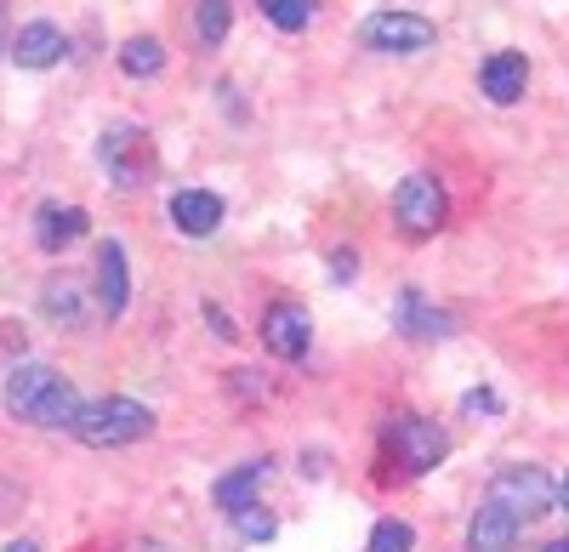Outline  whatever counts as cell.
I'll return each mask as SVG.
<instances>
[{"label": "cell", "instance_id": "44dd1931", "mask_svg": "<svg viewBox=\"0 0 569 552\" xmlns=\"http://www.w3.org/2000/svg\"><path fill=\"white\" fill-rule=\"evenodd\" d=\"M410 524H399V519H388V524H376L370 530V552H410Z\"/></svg>", "mask_w": 569, "mask_h": 552}, {"label": "cell", "instance_id": "7a4b0ae2", "mask_svg": "<svg viewBox=\"0 0 569 552\" xmlns=\"http://www.w3.org/2000/svg\"><path fill=\"white\" fill-rule=\"evenodd\" d=\"M149 433H154V410L137 399H91L74 416V439L91 450H120V444L149 439Z\"/></svg>", "mask_w": 569, "mask_h": 552}, {"label": "cell", "instance_id": "6da1fadb", "mask_svg": "<svg viewBox=\"0 0 569 552\" xmlns=\"http://www.w3.org/2000/svg\"><path fill=\"white\" fill-rule=\"evenodd\" d=\"M0 399H7V410L29 428H74V416H80V393L52 371V364H18Z\"/></svg>", "mask_w": 569, "mask_h": 552}, {"label": "cell", "instance_id": "3957f363", "mask_svg": "<svg viewBox=\"0 0 569 552\" xmlns=\"http://www.w3.org/2000/svg\"><path fill=\"white\" fill-rule=\"evenodd\" d=\"M98 160H103V171L120 182V189H149L154 171H160V149H154V137L142 126H109L98 137Z\"/></svg>", "mask_w": 569, "mask_h": 552}, {"label": "cell", "instance_id": "30bf717a", "mask_svg": "<svg viewBox=\"0 0 569 552\" xmlns=\"http://www.w3.org/2000/svg\"><path fill=\"white\" fill-rule=\"evenodd\" d=\"M58 58H69V40L58 23H23L12 34V63L18 69H52Z\"/></svg>", "mask_w": 569, "mask_h": 552}, {"label": "cell", "instance_id": "d4e9b609", "mask_svg": "<svg viewBox=\"0 0 569 552\" xmlns=\"http://www.w3.org/2000/svg\"><path fill=\"white\" fill-rule=\"evenodd\" d=\"M126 552H166V546H154V541H131Z\"/></svg>", "mask_w": 569, "mask_h": 552}, {"label": "cell", "instance_id": "d6986e66", "mask_svg": "<svg viewBox=\"0 0 569 552\" xmlns=\"http://www.w3.org/2000/svg\"><path fill=\"white\" fill-rule=\"evenodd\" d=\"M46 313H52V319H69V325H80V285H69V280H52V285H46Z\"/></svg>", "mask_w": 569, "mask_h": 552}, {"label": "cell", "instance_id": "ba28073f", "mask_svg": "<svg viewBox=\"0 0 569 552\" xmlns=\"http://www.w3.org/2000/svg\"><path fill=\"white\" fill-rule=\"evenodd\" d=\"M262 342H268L273 359L297 364V359L313 348V319H308L297 302H273V308L262 313Z\"/></svg>", "mask_w": 569, "mask_h": 552}, {"label": "cell", "instance_id": "8992f818", "mask_svg": "<svg viewBox=\"0 0 569 552\" xmlns=\"http://www.w3.org/2000/svg\"><path fill=\"white\" fill-rule=\"evenodd\" d=\"M388 450H393V462H399L405 473H433L445 455H450V439L427 422V416H399V422L388 428Z\"/></svg>", "mask_w": 569, "mask_h": 552}, {"label": "cell", "instance_id": "603a6c76", "mask_svg": "<svg viewBox=\"0 0 569 552\" xmlns=\"http://www.w3.org/2000/svg\"><path fill=\"white\" fill-rule=\"evenodd\" d=\"M206 319L217 325V337H222V342H233V337H240V331H233V319H228V313H222L217 302H206Z\"/></svg>", "mask_w": 569, "mask_h": 552}, {"label": "cell", "instance_id": "9c48e42d", "mask_svg": "<svg viewBox=\"0 0 569 552\" xmlns=\"http://www.w3.org/2000/svg\"><path fill=\"white\" fill-rule=\"evenodd\" d=\"M393 325H399L405 337H416V342H439V337H450L456 319H450L445 308H433L416 285H405V291H399V302H393Z\"/></svg>", "mask_w": 569, "mask_h": 552}, {"label": "cell", "instance_id": "2e32d148", "mask_svg": "<svg viewBox=\"0 0 569 552\" xmlns=\"http://www.w3.org/2000/svg\"><path fill=\"white\" fill-rule=\"evenodd\" d=\"M268 479V462H246V468H233L228 479H217V508L222 513H240V508H257V490Z\"/></svg>", "mask_w": 569, "mask_h": 552}, {"label": "cell", "instance_id": "9a60e30c", "mask_svg": "<svg viewBox=\"0 0 569 552\" xmlns=\"http://www.w3.org/2000/svg\"><path fill=\"white\" fill-rule=\"evenodd\" d=\"M512 546H518V519L496 508V501H485L467 524V552H512Z\"/></svg>", "mask_w": 569, "mask_h": 552}, {"label": "cell", "instance_id": "5b68a950", "mask_svg": "<svg viewBox=\"0 0 569 552\" xmlns=\"http://www.w3.org/2000/svg\"><path fill=\"white\" fill-rule=\"evenodd\" d=\"M552 479L541 473V468H501L496 479H490V501L496 508H507L518 524H530V519H547L552 513Z\"/></svg>", "mask_w": 569, "mask_h": 552}, {"label": "cell", "instance_id": "4316f807", "mask_svg": "<svg viewBox=\"0 0 569 552\" xmlns=\"http://www.w3.org/2000/svg\"><path fill=\"white\" fill-rule=\"evenodd\" d=\"M547 552H569V535H558V541H547Z\"/></svg>", "mask_w": 569, "mask_h": 552}, {"label": "cell", "instance_id": "5bb4252c", "mask_svg": "<svg viewBox=\"0 0 569 552\" xmlns=\"http://www.w3.org/2000/svg\"><path fill=\"white\" fill-rule=\"evenodd\" d=\"M525 80H530L525 52H496V58H485V69H479V86H485L490 103H518V98H525Z\"/></svg>", "mask_w": 569, "mask_h": 552}, {"label": "cell", "instance_id": "83f0119b", "mask_svg": "<svg viewBox=\"0 0 569 552\" xmlns=\"http://www.w3.org/2000/svg\"><path fill=\"white\" fill-rule=\"evenodd\" d=\"M7 552H34V541H12V546H7Z\"/></svg>", "mask_w": 569, "mask_h": 552}, {"label": "cell", "instance_id": "ac0fdd59", "mask_svg": "<svg viewBox=\"0 0 569 552\" xmlns=\"http://www.w3.org/2000/svg\"><path fill=\"white\" fill-rule=\"evenodd\" d=\"M257 12H262L273 29H284V34H302V29L313 23V0H257Z\"/></svg>", "mask_w": 569, "mask_h": 552}, {"label": "cell", "instance_id": "4fadbf2b", "mask_svg": "<svg viewBox=\"0 0 569 552\" xmlns=\"http://www.w3.org/2000/svg\"><path fill=\"white\" fill-rule=\"evenodd\" d=\"M34 240H40V251H69L74 240H86V211L46 200V205L34 211Z\"/></svg>", "mask_w": 569, "mask_h": 552}, {"label": "cell", "instance_id": "8fae6325", "mask_svg": "<svg viewBox=\"0 0 569 552\" xmlns=\"http://www.w3.org/2000/svg\"><path fill=\"white\" fill-rule=\"evenodd\" d=\"M171 222L182 228V234H194V240L217 234V228H222V194H211V189H177L171 194Z\"/></svg>", "mask_w": 569, "mask_h": 552}, {"label": "cell", "instance_id": "7402d4cb", "mask_svg": "<svg viewBox=\"0 0 569 552\" xmlns=\"http://www.w3.org/2000/svg\"><path fill=\"white\" fill-rule=\"evenodd\" d=\"M233 530H240L246 541H273V530H279V524H273L262 508H240V513H233Z\"/></svg>", "mask_w": 569, "mask_h": 552}, {"label": "cell", "instance_id": "484cf974", "mask_svg": "<svg viewBox=\"0 0 569 552\" xmlns=\"http://www.w3.org/2000/svg\"><path fill=\"white\" fill-rule=\"evenodd\" d=\"M0 52H7V0H0Z\"/></svg>", "mask_w": 569, "mask_h": 552}, {"label": "cell", "instance_id": "e0dca14e", "mask_svg": "<svg viewBox=\"0 0 569 552\" xmlns=\"http://www.w3.org/2000/svg\"><path fill=\"white\" fill-rule=\"evenodd\" d=\"M120 69H126L131 80H154V74L166 69V46H160L154 34H131V40L120 46Z\"/></svg>", "mask_w": 569, "mask_h": 552}, {"label": "cell", "instance_id": "277c9868", "mask_svg": "<svg viewBox=\"0 0 569 552\" xmlns=\"http://www.w3.org/2000/svg\"><path fill=\"white\" fill-rule=\"evenodd\" d=\"M445 217H450V200H445V182L439 177L416 171V177H405L399 189H393V222L405 228L410 240H433L439 228H445Z\"/></svg>", "mask_w": 569, "mask_h": 552}, {"label": "cell", "instance_id": "52a82bcc", "mask_svg": "<svg viewBox=\"0 0 569 552\" xmlns=\"http://www.w3.org/2000/svg\"><path fill=\"white\" fill-rule=\"evenodd\" d=\"M359 40L370 52H388V58H410V52H427L433 46V23L416 18V12H370Z\"/></svg>", "mask_w": 569, "mask_h": 552}, {"label": "cell", "instance_id": "ffe728a7", "mask_svg": "<svg viewBox=\"0 0 569 552\" xmlns=\"http://www.w3.org/2000/svg\"><path fill=\"white\" fill-rule=\"evenodd\" d=\"M194 34L206 46H222L228 34V0H200V12H194Z\"/></svg>", "mask_w": 569, "mask_h": 552}, {"label": "cell", "instance_id": "cb8c5ba5", "mask_svg": "<svg viewBox=\"0 0 569 552\" xmlns=\"http://www.w3.org/2000/svg\"><path fill=\"white\" fill-rule=\"evenodd\" d=\"M461 404L472 410V416H479V410H501V404H496V393H485V388H479V393H467Z\"/></svg>", "mask_w": 569, "mask_h": 552}, {"label": "cell", "instance_id": "f1b7e54d", "mask_svg": "<svg viewBox=\"0 0 569 552\" xmlns=\"http://www.w3.org/2000/svg\"><path fill=\"white\" fill-rule=\"evenodd\" d=\"M558 501H563V508H569V479H563V484H558Z\"/></svg>", "mask_w": 569, "mask_h": 552}, {"label": "cell", "instance_id": "7c38bea8", "mask_svg": "<svg viewBox=\"0 0 569 552\" xmlns=\"http://www.w3.org/2000/svg\"><path fill=\"white\" fill-rule=\"evenodd\" d=\"M98 302H103L109 319H120L126 302H131V268H126L120 240H103V245H98Z\"/></svg>", "mask_w": 569, "mask_h": 552}]
</instances>
